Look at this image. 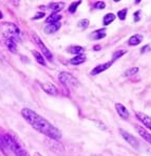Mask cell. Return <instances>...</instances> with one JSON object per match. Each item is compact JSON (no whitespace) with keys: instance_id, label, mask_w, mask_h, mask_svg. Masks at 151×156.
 Here are the masks:
<instances>
[{"instance_id":"1","label":"cell","mask_w":151,"mask_h":156,"mask_svg":"<svg viewBox=\"0 0 151 156\" xmlns=\"http://www.w3.org/2000/svg\"><path fill=\"white\" fill-rule=\"evenodd\" d=\"M21 116L33 129H35L41 134L45 135L52 140L58 141L63 137L60 130L57 129L50 121H48L45 117L40 116L39 114L34 112L33 110L24 108V109L21 110Z\"/></svg>"},{"instance_id":"2","label":"cell","mask_w":151,"mask_h":156,"mask_svg":"<svg viewBox=\"0 0 151 156\" xmlns=\"http://www.w3.org/2000/svg\"><path fill=\"white\" fill-rule=\"evenodd\" d=\"M0 33H1L3 40H12L15 42L19 41L20 30L19 27L12 22H2L0 23Z\"/></svg>"},{"instance_id":"3","label":"cell","mask_w":151,"mask_h":156,"mask_svg":"<svg viewBox=\"0 0 151 156\" xmlns=\"http://www.w3.org/2000/svg\"><path fill=\"white\" fill-rule=\"evenodd\" d=\"M3 137L11 153H13L15 156H30L29 153L22 148L21 144L18 143V140L15 137H13L10 134H3Z\"/></svg>"},{"instance_id":"4","label":"cell","mask_w":151,"mask_h":156,"mask_svg":"<svg viewBox=\"0 0 151 156\" xmlns=\"http://www.w3.org/2000/svg\"><path fill=\"white\" fill-rule=\"evenodd\" d=\"M58 80L63 86L67 89H75L79 86V81L76 77L73 76L71 73L68 72H60L58 75Z\"/></svg>"},{"instance_id":"5","label":"cell","mask_w":151,"mask_h":156,"mask_svg":"<svg viewBox=\"0 0 151 156\" xmlns=\"http://www.w3.org/2000/svg\"><path fill=\"white\" fill-rule=\"evenodd\" d=\"M33 39H34V41H35L36 45L39 48V50L41 51V54H42V56L45 57V59H48L49 61L53 60V55H52L51 51H50V50L48 49L47 47H45V44L42 42V40H41V39L39 38V36H37L36 34H34V35H33Z\"/></svg>"},{"instance_id":"6","label":"cell","mask_w":151,"mask_h":156,"mask_svg":"<svg viewBox=\"0 0 151 156\" xmlns=\"http://www.w3.org/2000/svg\"><path fill=\"white\" fill-rule=\"evenodd\" d=\"M120 135L123 136V138L125 139V140L127 141V143L129 144L130 146H132L133 148H135V149L139 148L138 140H137V139L133 136V135L130 134V133H128L127 131H125V130H123V129H120Z\"/></svg>"},{"instance_id":"7","label":"cell","mask_w":151,"mask_h":156,"mask_svg":"<svg viewBox=\"0 0 151 156\" xmlns=\"http://www.w3.org/2000/svg\"><path fill=\"white\" fill-rule=\"evenodd\" d=\"M40 87L43 91L45 92L47 94L51 96H57L59 94L58 89L52 83H49V82H45V83H40Z\"/></svg>"},{"instance_id":"8","label":"cell","mask_w":151,"mask_h":156,"mask_svg":"<svg viewBox=\"0 0 151 156\" xmlns=\"http://www.w3.org/2000/svg\"><path fill=\"white\" fill-rule=\"evenodd\" d=\"M135 116L141 122H143V125L145 126L147 129L151 131V117L148 116L147 114L143 113V112H135Z\"/></svg>"},{"instance_id":"9","label":"cell","mask_w":151,"mask_h":156,"mask_svg":"<svg viewBox=\"0 0 151 156\" xmlns=\"http://www.w3.org/2000/svg\"><path fill=\"white\" fill-rule=\"evenodd\" d=\"M115 110L116 112H117V114L120 115V118L125 119V120H127V119H129V111L127 110V108L125 107L123 104H115Z\"/></svg>"},{"instance_id":"10","label":"cell","mask_w":151,"mask_h":156,"mask_svg":"<svg viewBox=\"0 0 151 156\" xmlns=\"http://www.w3.org/2000/svg\"><path fill=\"white\" fill-rule=\"evenodd\" d=\"M135 129H136L139 136H141L142 138H144V140H146L147 143H149L151 144V134L146 129H144V127H142V126H139V125H135Z\"/></svg>"},{"instance_id":"11","label":"cell","mask_w":151,"mask_h":156,"mask_svg":"<svg viewBox=\"0 0 151 156\" xmlns=\"http://www.w3.org/2000/svg\"><path fill=\"white\" fill-rule=\"evenodd\" d=\"M112 66V62L111 61H108V62H105V63H100V65L96 66L92 71H91L90 74L91 75H97V74H100V73L105 72L106 70H108L110 66Z\"/></svg>"},{"instance_id":"12","label":"cell","mask_w":151,"mask_h":156,"mask_svg":"<svg viewBox=\"0 0 151 156\" xmlns=\"http://www.w3.org/2000/svg\"><path fill=\"white\" fill-rule=\"evenodd\" d=\"M106 35H107L106 29H98L90 34V37L91 39H94V40H99V39L106 37Z\"/></svg>"},{"instance_id":"13","label":"cell","mask_w":151,"mask_h":156,"mask_svg":"<svg viewBox=\"0 0 151 156\" xmlns=\"http://www.w3.org/2000/svg\"><path fill=\"white\" fill-rule=\"evenodd\" d=\"M87 60V57L84 54H78V55H75L73 58L70 59V63L73 66H79L81 63H84V61Z\"/></svg>"},{"instance_id":"14","label":"cell","mask_w":151,"mask_h":156,"mask_svg":"<svg viewBox=\"0 0 151 156\" xmlns=\"http://www.w3.org/2000/svg\"><path fill=\"white\" fill-rule=\"evenodd\" d=\"M143 39H144L143 35H141V34H134V35H132L129 38L128 44L131 45V47H135V45H138L143 41Z\"/></svg>"},{"instance_id":"15","label":"cell","mask_w":151,"mask_h":156,"mask_svg":"<svg viewBox=\"0 0 151 156\" xmlns=\"http://www.w3.org/2000/svg\"><path fill=\"white\" fill-rule=\"evenodd\" d=\"M61 27L60 22H56V23H51V24H47L45 27V34H53L56 33Z\"/></svg>"},{"instance_id":"16","label":"cell","mask_w":151,"mask_h":156,"mask_svg":"<svg viewBox=\"0 0 151 156\" xmlns=\"http://www.w3.org/2000/svg\"><path fill=\"white\" fill-rule=\"evenodd\" d=\"M63 16L59 13H52L50 16H48L47 19H45V23L51 24V23H56V22H60Z\"/></svg>"},{"instance_id":"17","label":"cell","mask_w":151,"mask_h":156,"mask_svg":"<svg viewBox=\"0 0 151 156\" xmlns=\"http://www.w3.org/2000/svg\"><path fill=\"white\" fill-rule=\"evenodd\" d=\"M48 8L53 11L54 13H57L65 8V3L63 2H51V3H49Z\"/></svg>"},{"instance_id":"18","label":"cell","mask_w":151,"mask_h":156,"mask_svg":"<svg viewBox=\"0 0 151 156\" xmlns=\"http://www.w3.org/2000/svg\"><path fill=\"white\" fill-rule=\"evenodd\" d=\"M67 51L70 53V54H73V55H78V54H84V47L81 45H72L70 47L69 49H67Z\"/></svg>"},{"instance_id":"19","label":"cell","mask_w":151,"mask_h":156,"mask_svg":"<svg viewBox=\"0 0 151 156\" xmlns=\"http://www.w3.org/2000/svg\"><path fill=\"white\" fill-rule=\"evenodd\" d=\"M32 54L34 55V58H35V60L37 61V63H39L41 66H45L47 63H45V58L42 56V54L39 53L38 51H32Z\"/></svg>"},{"instance_id":"20","label":"cell","mask_w":151,"mask_h":156,"mask_svg":"<svg viewBox=\"0 0 151 156\" xmlns=\"http://www.w3.org/2000/svg\"><path fill=\"white\" fill-rule=\"evenodd\" d=\"M115 18H116V16L114 15V14L108 13L104 16V18H102V23H104V26H109L110 23H112V22L115 20Z\"/></svg>"},{"instance_id":"21","label":"cell","mask_w":151,"mask_h":156,"mask_svg":"<svg viewBox=\"0 0 151 156\" xmlns=\"http://www.w3.org/2000/svg\"><path fill=\"white\" fill-rule=\"evenodd\" d=\"M0 150H1L5 155H9V153H11L10 150H9L8 144H6L5 140H4L3 134H0Z\"/></svg>"},{"instance_id":"22","label":"cell","mask_w":151,"mask_h":156,"mask_svg":"<svg viewBox=\"0 0 151 156\" xmlns=\"http://www.w3.org/2000/svg\"><path fill=\"white\" fill-rule=\"evenodd\" d=\"M4 43H5V47L8 48V50L10 52H12V53L17 52V42L12 41V40H5Z\"/></svg>"},{"instance_id":"23","label":"cell","mask_w":151,"mask_h":156,"mask_svg":"<svg viewBox=\"0 0 151 156\" xmlns=\"http://www.w3.org/2000/svg\"><path fill=\"white\" fill-rule=\"evenodd\" d=\"M125 54H127V50H118V51H115V52L113 53V55H112V60H111V62L113 63L114 61H116L118 58L123 57Z\"/></svg>"},{"instance_id":"24","label":"cell","mask_w":151,"mask_h":156,"mask_svg":"<svg viewBox=\"0 0 151 156\" xmlns=\"http://www.w3.org/2000/svg\"><path fill=\"white\" fill-rule=\"evenodd\" d=\"M138 70H139V69L137 68V66H134V68H131V69H128V70L124 73V76L131 77V76H133V75H135L136 73L138 72Z\"/></svg>"},{"instance_id":"25","label":"cell","mask_w":151,"mask_h":156,"mask_svg":"<svg viewBox=\"0 0 151 156\" xmlns=\"http://www.w3.org/2000/svg\"><path fill=\"white\" fill-rule=\"evenodd\" d=\"M81 3V1L79 0V1H75V2H73L72 4H71L70 6H69V12H70L71 14H73V13H75L76 12V10H77V8H78V5Z\"/></svg>"},{"instance_id":"26","label":"cell","mask_w":151,"mask_h":156,"mask_svg":"<svg viewBox=\"0 0 151 156\" xmlns=\"http://www.w3.org/2000/svg\"><path fill=\"white\" fill-rule=\"evenodd\" d=\"M105 8H106L105 1H96L93 3V9H95V10H104Z\"/></svg>"},{"instance_id":"27","label":"cell","mask_w":151,"mask_h":156,"mask_svg":"<svg viewBox=\"0 0 151 156\" xmlns=\"http://www.w3.org/2000/svg\"><path fill=\"white\" fill-rule=\"evenodd\" d=\"M127 13H128V10L127 9H123V10L118 11L117 12V17L120 20H125L126 17H127Z\"/></svg>"},{"instance_id":"28","label":"cell","mask_w":151,"mask_h":156,"mask_svg":"<svg viewBox=\"0 0 151 156\" xmlns=\"http://www.w3.org/2000/svg\"><path fill=\"white\" fill-rule=\"evenodd\" d=\"M77 27H79V29H87V27H89V20L88 19H81V21H78V23H77Z\"/></svg>"},{"instance_id":"29","label":"cell","mask_w":151,"mask_h":156,"mask_svg":"<svg viewBox=\"0 0 151 156\" xmlns=\"http://www.w3.org/2000/svg\"><path fill=\"white\" fill-rule=\"evenodd\" d=\"M141 14H142V11H141V10L136 11V12L133 14V17H134V21H135V22H138L139 20H141Z\"/></svg>"},{"instance_id":"30","label":"cell","mask_w":151,"mask_h":156,"mask_svg":"<svg viewBox=\"0 0 151 156\" xmlns=\"http://www.w3.org/2000/svg\"><path fill=\"white\" fill-rule=\"evenodd\" d=\"M45 13H43V12H38L35 16H34L33 18H32V19H33V20H38V19H41L42 17H45Z\"/></svg>"},{"instance_id":"31","label":"cell","mask_w":151,"mask_h":156,"mask_svg":"<svg viewBox=\"0 0 151 156\" xmlns=\"http://www.w3.org/2000/svg\"><path fill=\"white\" fill-rule=\"evenodd\" d=\"M151 50V47L149 44H146V45H144L143 48L141 49V53L142 54H144V53H147V52H149Z\"/></svg>"},{"instance_id":"32","label":"cell","mask_w":151,"mask_h":156,"mask_svg":"<svg viewBox=\"0 0 151 156\" xmlns=\"http://www.w3.org/2000/svg\"><path fill=\"white\" fill-rule=\"evenodd\" d=\"M100 49H102V47H100V45H98V44L94 45V48H93V50H94V51H99Z\"/></svg>"},{"instance_id":"33","label":"cell","mask_w":151,"mask_h":156,"mask_svg":"<svg viewBox=\"0 0 151 156\" xmlns=\"http://www.w3.org/2000/svg\"><path fill=\"white\" fill-rule=\"evenodd\" d=\"M147 152H148V155H149V156H151V148L147 149Z\"/></svg>"},{"instance_id":"34","label":"cell","mask_w":151,"mask_h":156,"mask_svg":"<svg viewBox=\"0 0 151 156\" xmlns=\"http://www.w3.org/2000/svg\"><path fill=\"white\" fill-rule=\"evenodd\" d=\"M2 18H3V15H2V12L0 11V19H2Z\"/></svg>"},{"instance_id":"35","label":"cell","mask_w":151,"mask_h":156,"mask_svg":"<svg viewBox=\"0 0 151 156\" xmlns=\"http://www.w3.org/2000/svg\"><path fill=\"white\" fill-rule=\"evenodd\" d=\"M34 156H42V155H41V154H39V153H37V152H36L35 154H34Z\"/></svg>"}]
</instances>
